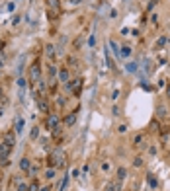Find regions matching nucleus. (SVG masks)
<instances>
[{"mask_svg":"<svg viewBox=\"0 0 170 191\" xmlns=\"http://www.w3.org/2000/svg\"><path fill=\"white\" fill-rule=\"evenodd\" d=\"M49 162H51V166H55V168H65V152L63 150H53L49 154Z\"/></svg>","mask_w":170,"mask_h":191,"instance_id":"obj_1","label":"nucleus"},{"mask_svg":"<svg viewBox=\"0 0 170 191\" xmlns=\"http://www.w3.org/2000/svg\"><path fill=\"white\" fill-rule=\"evenodd\" d=\"M41 80V63L39 61H33L29 64V82H35L37 84Z\"/></svg>","mask_w":170,"mask_h":191,"instance_id":"obj_2","label":"nucleus"},{"mask_svg":"<svg viewBox=\"0 0 170 191\" xmlns=\"http://www.w3.org/2000/svg\"><path fill=\"white\" fill-rule=\"evenodd\" d=\"M45 127H47L49 131L59 129V127H61V117L55 115V113H49V115H47V119H45Z\"/></svg>","mask_w":170,"mask_h":191,"instance_id":"obj_3","label":"nucleus"},{"mask_svg":"<svg viewBox=\"0 0 170 191\" xmlns=\"http://www.w3.org/2000/svg\"><path fill=\"white\" fill-rule=\"evenodd\" d=\"M82 78H75V80H70L69 84H66V88H69V92L70 94H75V96H80V92H82Z\"/></svg>","mask_w":170,"mask_h":191,"instance_id":"obj_4","label":"nucleus"},{"mask_svg":"<svg viewBox=\"0 0 170 191\" xmlns=\"http://www.w3.org/2000/svg\"><path fill=\"white\" fill-rule=\"evenodd\" d=\"M57 78H59V82H63V84H69L70 82V72H69V68H59V72H57Z\"/></svg>","mask_w":170,"mask_h":191,"instance_id":"obj_5","label":"nucleus"},{"mask_svg":"<svg viewBox=\"0 0 170 191\" xmlns=\"http://www.w3.org/2000/svg\"><path fill=\"white\" fill-rule=\"evenodd\" d=\"M12 148H14L12 144L4 142V141H0V160H2V158H8V156H10V152H12Z\"/></svg>","mask_w":170,"mask_h":191,"instance_id":"obj_6","label":"nucleus"},{"mask_svg":"<svg viewBox=\"0 0 170 191\" xmlns=\"http://www.w3.org/2000/svg\"><path fill=\"white\" fill-rule=\"evenodd\" d=\"M2 141L4 142H8V144H16V133H14V129H8V131H6V133L2 135Z\"/></svg>","mask_w":170,"mask_h":191,"instance_id":"obj_7","label":"nucleus"},{"mask_svg":"<svg viewBox=\"0 0 170 191\" xmlns=\"http://www.w3.org/2000/svg\"><path fill=\"white\" fill-rule=\"evenodd\" d=\"M108 45L112 47V53H114L117 58H121V47H119V43H117L115 39H109V41H108Z\"/></svg>","mask_w":170,"mask_h":191,"instance_id":"obj_8","label":"nucleus"},{"mask_svg":"<svg viewBox=\"0 0 170 191\" xmlns=\"http://www.w3.org/2000/svg\"><path fill=\"white\" fill-rule=\"evenodd\" d=\"M37 107H39V111H43V113H47V115H49V104H47V98L39 96V98H37Z\"/></svg>","mask_w":170,"mask_h":191,"instance_id":"obj_9","label":"nucleus"},{"mask_svg":"<svg viewBox=\"0 0 170 191\" xmlns=\"http://www.w3.org/2000/svg\"><path fill=\"white\" fill-rule=\"evenodd\" d=\"M104 191H121V181L119 179H115V181H108L106 183V187Z\"/></svg>","mask_w":170,"mask_h":191,"instance_id":"obj_10","label":"nucleus"},{"mask_svg":"<svg viewBox=\"0 0 170 191\" xmlns=\"http://www.w3.org/2000/svg\"><path fill=\"white\" fill-rule=\"evenodd\" d=\"M20 170L24 174H29V170H32V160H29V158H22L20 160Z\"/></svg>","mask_w":170,"mask_h":191,"instance_id":"obj_11","label":"nucleus"},{"mask_svg":"<svg viewBox=\"0 0 170 191\" xmlns=\"http://www.w3.org/2000/svg\"><path fill=\"white\" fill-rule=\"evenodd\" d=\"M75 121H76V111H70V113L63 119V123L66 125V127H72V125H75Z\"/></svg>","mask_w":170,"mask_h":191,"instance_id":"obj_12","label":"nucleus"},{"mask_svg":"<svg viewBox=\"0 0 170 191\" xmlns=\"http://www.w3.org/2000/svg\"><path fill=\"white\" fill-rule=\"evenodd\" d=\"M147 181H149L151 189H157V187H158V181H157V178H154L153 174H147Z\"/></svg>","mask_w":170,"mask_h":191,"instance_id":"obj_13","label":"nucleus"},{"mask_svg":"<svg viewBox=\"0 0 170 191\" xmlns=\"http://www.w3.org/2000/svg\"><path fill=\"white\" fill-rule=\"evenodd\" d=\"M166 43H168V37H166V35H162V37H158V39H157L154 47H157V49H162V47L166 45Z\"/></svg>","mask_w":170,"mask_h":191,"instance_id":"obj_14","label":"nucleus"},{"mask_svg":"<svg viewBox=\"0 0 170 191\" xmlns=\"http://www.w3.org/2000/svg\"><path fill=\"white\" fill-rule=\"evenodd\" d=\"M106 63H108V67H109V68H115L114 58H112V51H108V47H106Z\"/></svg>","mask_w":170,"mask_h":191,"instance_id":"obj_15","label":"nucleus"},{"mask_svg":"<svg viewBox=\"0 0 170 191\" xmlns=\"http://www.w3.org/2000/svg\"><path fill=\"white\" fill-rule=\"evenodd\" d=\"M22 131H24V119L18 115L16 117V133H22Z\"/></svg>","mask_w":170,"mask_h":191,"instance_id":"obj_16","label":"nucleus"},{"mask_svg":"<svg viewBox=\"0 0 170 191\" xmlns=\"http://www.w3.org/2000/svg\"><path fill=\"white\" fill-rule=\"evenodd\" d=\"M125 178H127V170H125V168H117V179L123 181Z\"/></svg>","mask_w":170,"mask_h":191,"instance_id":"obj_17","label":"nucleus"},{"mask_svg":"<svg viewBox=\"0 0 170 191\" xmlns=\"http://www.w3.org/2000/svg\"><path fill=\"white\" fill-rule=\"evenodd\" d=\"M45 55L49 58H55V47L53 45H45Z\"/></svg>","mask_w":170,"mask_h":191,"instance_id":"obj_18","label":"nucleus"},{"mask_svg":"<svg viewBox=\"0 0 170 191\" xmlns=\"http://www.w3.org/2000/svg\"><path fill=\"white\" fill-rule=\"evenodd\" d=\"M66 185H69V175L65 174V175H63V181L59 183V191H65V189H66Z\"/></svg>","mask_w":170,"mask_h":191,"instance_id":"obj_19","label":"nucleus"},{"mask_svg":"<svg viewBox=\"0 0 170 191\" xmlns=\"http://www.w3.org/2000/svg\"><path fill=\"white\" fill-rule=\"evenodd\" d=\"M125 68H127V72H137V63H127V64H125Z\"/></svg>","mask_w":170,"mask_h":191,"instance_id":"obj_20","label":"nucleus"},{"mask_svg":"<svg viewBox=\"0 0 170 191\" xmlns=\"http://www.w3.org/2000/svg\"><path fill=\"white\" fill-rule=\"evenodd\" d=\"M45 178H47V179L55 178V170H53V168H47V170H45Z\"/></svg>","mask_w":170,"mask_h":191,"instance_id":"obj_21","label":"nucleus"},{"mask_svg":"<svg viewBox=\"0 0 170 191\" xmlns=\"http://www.w3.org/2000/svg\"><path fill=\"white\" fill-rule=\"evenodd\" d=\"M131 55V47H121V57H129Z\"/></svg>","mask_w":170,"mask_h":191,"instance_id":"obj_22","label":"nucleus"},{"mask_svg":"<svg viewBox=\"0 0 170 191\" xmlns=\"http://www.w3.org/2000/svg\"><path fill=\"white\" fill-rule=\"evenodd\" d=\"M57 72H59V70H57V67H55V64H49V76H55Z\"/></svg>","mask_w":170,"mask_h":191,"instance_id":"obj_23","label":"nucleus"},{"mask_svg":"<svg viewBox=\"0 0 170 191\" xmlns=\"http://www.w3.org/2000/svg\"><path fill=\"white\" fill-rule=\"evenodd\" d=\"M37 137H39V127H33V129H32V138L35 141Z\"/></svg>","mask_w":170,"mask_h":191,"instance_id":"obj_24","label":"nucleus"},{"mask_svg":"<svg viewBox=\"0 0 170 191\" xmlns=\"http://www.w3.org/2000/svg\"><path fill=\"white\" fill-rule=\"evenodd\" d=\"M141 141H143V137H141V135H135V138H133V144L139 146V144H141Z\"/></svg>","mask_w":170,"mask_h":191,"instance_id":"obj_25","label":"nucleus"},{"mask_svg":"<svg viewBox=\"0 0 170 191\" xmlns=\"http://www.w3.org/2000/svg\"><path fill=\"white\" fill-rule=\"evenodd\" d=\"M29 191H39V185H37V181H32V183H29Z\"/></svg>","mask_w":170,"mask_h":191,"instance_id":"obj_26","label":"nucleus"},{"mask_svg":"<svg viewBox=\"0 0 170 191\" xmlns=\"http://www.w3.org/2000/svg\"><path fill=\"white\" fill-rule=\"evenodd\" d=\"M164 115H166V109H164V105H160V107H158V117L162 119Z\"/></svg>","mask_w":170,"mask_h":191,"instance_id":"obj_27","label":"nucleus"},{"mask_svg":"<svg viewBox=\"0 0 170 191\" xmlns=\"http://www.w3.org/2000/svg\"><path fill=\"white\" fill-rule=\"evenodd\" d=\"M88 45H90V47H94V45H96V35H94V33L90 35V39H88Z\"/></svg>","mask_w":170,"mask_h":191,"instance_id":"obj_28","label":"nucleus"},{"mask_svg":"<svg viewBox=\"0 0 170 191\" xmlns=\"http://www.w3.org/2000/svg\"><path fill=\"white\" fill-rule=\"evenodd\" d=\"M109 168H112L109 162H102V172H109Z\"/></svg>","mask_w":170,"mask_h":191,"instance_id":"obj_29","label":"nucleus"},{"mask_svg":"<svg viewBox=\"0 0 170 191\" xmlns=\"http://www.w3.org/2000/svg\"><path fill=\"white\" fill-rule=\"evenodd\" d=\"M18 191H29V185H26V183H20V185H18Z\"/></svg>","mask_w":170,"mask_h":191,"instance_id":"obj_30","label":"nucleus"},{"mask_svg":"<svg viewBox=\"0 0 170 191\" xmlns=\"http://www.w3.org/2000/svg\"><path fill=\"white\" fill-rule=\"evenodd\" d=\"M76 61H75V57H69V67H76Z\"/></svg>","mask_w":170,"mask_h":191,"instance_id":"obj_31","label":"nucleus"},{"mask_svg":"<svg viewBox=\"0 0 170 191\" xmlns=\"http://www.w3.org/2000/svg\"><path fill=\"white\" fill-rule=\"evenodd\" d=\"M18 86L24 88V86H26V78H18Z\"/></svg>","mask_w":170,"mask_h":191,"instance_id":"obj_32","label":"nucleus"},{"mask_svg":"<svg viewBox=\"0 0 170 191\" xmlns=\"http://www.w3.org/2000/svg\"><path fill=\"white\" fill-rule=\"evenodd\" d=\"M133 164H135V166H143V158H139V156H137V158H135V162H133Z\"/></svg>","mask_w":170,"mask_h":191,"instance_id":"obj_33","label":"nucleus"},{"mask_svg":"<svg viewBox=\"0 0 170 191\" xmlns=\"http://www.w3.org/2000/svg\"><path fill=\"white\" fill-rule=\"evenodd\" d=\"M117 96H119V90H114V94H112V100H117Z\"/></svg>","mask_w":170,"mask_h":191,"instance_id":"obj_34","label":"nucleus"},{"mask_svg":"<svg viewBox=\"0 0 170 191\" xmlns=\"http://www.w3.org/2000/svg\"><path fill=\"white\" fill-rule=\"evenodd\" d=\"M70 4H75V6H78V4H82V0H70Z\"/></svg>","mask_w":170,"mask_h":191,"instance_id":"obj_35","label":"nucleus"},{"mask_svg":"<svg viewBox=\"0 0 170 191\" xmlns=\"http://www.w3.org/2000/svg\"><path fill=\"white\" fill-rule=\"evenodd\" d=\"M51 189H53L51 185H45V187H41V191H51Z\"/></svg>","mask_w":170,"mask_h":191,"instance_id":"obj_36","label":"nucleus"},{"mask_svg":"<svg viewBox=\"0 0 170 191\" xmlns=\"http://www.w3.org/2000/svg\"><path fill=\"white\" fill-rule=\"evenodd\" d=\"M166 96H168V98H170V84L166 86Z\"/></svg>","mask_w":170,"mask_h":191,"instance_id":"obj_37","label":"nucleus"},{"mask_svg":"<svg viewBox=\"0 0 170 191\" xmlns=\"http://www.w3.org/2000/svg\"><path fill=\"white\" fill-rule=\"evenodd\" d=\"M2 45H4V43H2V39H0V49H2Z\"/></svg>","mask_w":170,"mask_h":191,"instance_id":"obj_38","label":"nucleus"},{"mask_svg":"<svg viewBox=\"0 0 170 191\" xmlns=\"http://www.w3.org/2000/svg\"><path fill=\"white\" fill-rule=\"evenodd\" d=\"M0 98H2V88H0Z\"/></svg>","mask_w":170,"mask_h":191,"instance_id":"obj_39","label":"nucleus"},{"mask_svg":"<svg viewBox=\"0 0 170 191\" xmlns=\"http://www.w3.org/2000/svg\"><path fill=\"white\" fill-rule=\"evenodd\" d=\"M0 68H2V61H0Z\"/></svg>","mask_w":170,"mask_h":191,"instance_id":"obj_40","label":"nucleus"},{"mask_svg":"<svg viewBox=\"0 0 170 191\" xmlns=\"http://www.w3.org/2000/svg\"><path fill=\"white\" fill-rule=\"evenodd\" d=\"M153 2H157V0H153Z\"/></svg>","mask_w":170,"mask_h":191,"instance_id":"obj_41","label":"nucleus"}]
</instances>
